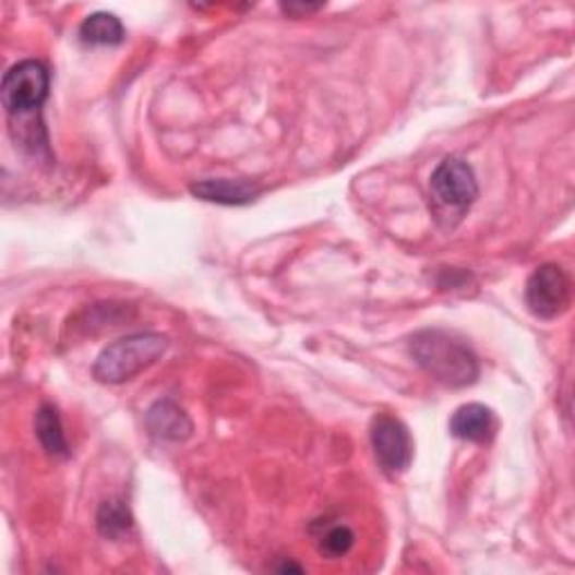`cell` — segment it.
<instances>
[{"mask_svg": "<svg viewBox=\"0 0 575 575\" xmlns=\"http://www.w3.org/2000/svg\"><path fill=\"white\" fill-rule=\"evenodd\" d=\"M407 347L414 362L445 387H470L479 378L477 354L454 333L443 328L418 331L409 337Z\"/></svg>", "mask_w": 575, "mask_h": 575, "instance_id": "1", "label": "cell"}, {"mask_svg": "<svg viewBox=\"0 0 575 575\" xmlns=\"http://www.w3.org/2000/svg\"><path fill=\"white\" fill-rule=\"evenodd\" d=\"M169 347V339L160 333H135L108 344L99 354L93 375L104 385H122L137 373L158 362Z\"/></svg>", "mask_w": 575, "mask_h": 575, "instance_id": "2", "label": "cell"}, {"mask_svg": "<svg viewBox=\"0 0 575 575\" xmlns=\"http://www.w3.org/2000/svg\"><path fill=\"white\" fill-rule=\"evenodd\" d=\"M50 95V72L41 61H21L12 65L0 84V99L12 120L38 115Z\"/></svg>", "mask_w": 575, "mask_h": 575, "instance_id": "3", "label": "cell"}, {"mask_svg": "<svg viewBox=\"0 0 575 575\" xmlns=\"http://www.w3.org/2000/svg\"><path fill=\"white\" fill-rule=\"evenodd\" d=\"M526 306L540 320H555L571 306V279L558 263H544L526 281Z\"/></svg>", "mask_w": 575, "mask_h": 575, "instance_id": "4", "label": "cell"}, {"mask_svg": "<svg viewBox=\"0 0 575 575\" xmlns=\"http://www.w3.org/2000/svg\"><path fill=\"white\" fill-rule=\"evenodd\" d=\"M432 196L443 209L456 212V216L466 214L479 196V182L475 169L456 156L445 158L430 178Z\"/></svg>", "mask_w": 575, "mask_h": 575, "instance_id": "5", "label": "cell"}, {"mask_svg": "<svg viewBox=\"0 0 575 575\" xmlns=\"http://www.w3.org/2000/svg\"><path fill=\"white\" fill-rule=\"evenodd\" d=\"M371 447L380 468L390 477H398L411 466V434L403 420L392 414H378L371 420Z\"/></svg>", "mask_w": 575, "mask_h": 575, "instance_id": "6", "label": "cell"}, {"mask_svg": "<svg viewBox=\"0 0 575 575\" xmlns=\"http://www.w3.org/2000/svg\"><path fill=\"white\" fill-rule=\"evenodd\" d=\"M450 432L458 441L490 443L496 434V416L481 403H468L452 414Z\"/></svg>", "mask_w": 575, "mask_h": 575, "instance_id": "7", "label": "cell"}, {"mask_svg": "<svg viewBox=\"0 0 575 575\" xmlns=\"http://www.w3.org/2000/svg\"><path fill=\"white\" fill-rule=\"evenodd\" d=\"M191 194L201 201L216 203V205H250L261 196V187L248 182V180H201L189 187Z\"/></svg>", "mask_w": 575, "mask_h": 575, "instance_id": "8", "label": "cell"}, {"mask_svg": "<svg viewBox=\"0 0 575 575\" xmlns=\"http://www.w3.org/2000/svg\"><path fill=\"white\" fill-rule=\"evenodd\" d=\"M148 432L160 441H184L194 432L189 416L173 400H158L146 414Z\"/></svg>", "mask_w": 575, "mask_h": 575, "instance_id": "9", "label": "cell"}, {"mask_svg": "<svg viewBox=\"0 0 575 575\" xmlns=\"http://www.w3.org/2000/svg\"><path fill=\"white\" fill-rule=\"evenodd\" d=\"M127 29L122 21L108 14V12H95L91 14L82 27H80V38L84 46H120L124 41Z\"/></svg>", "mask_w": 575, "mask_h": 575, "instance_id": "10", "label": "cell"}, {"mask_svg": "<svg viewBox=\"0 0 575 575\" xmlns=\"http://www.w3.org/2000/svg\"><path fill=\"white\" fill-rule=\"evenodd\" d=\"M34 428H36L38 443L44 445V450L50 456H55V458L70 456V447H68V441H65L61 416H59V409L55 405H44L41 409L36 411Z\"/></svg>", "mask_w": 575, "mask_h": 575, "instance_id": "11", "label": "cell"}, {"mask_svg": "<svg viewBox=\"0 0 575 575\" xmlns=\"http://www.w3.org/2000/svg\"><path fill=\"white\" fill-rule=\"evenodd\" d=\"M97 528L108 540H122L133 528V517L122 500H108L97 513Z\"/></svg>", "mask_w": 575, "mask_h": 575, "instance_id": "12", "label": "cell"}, {"mask_svg": "<svg viewBox=\"0 0 575 575\" xmlns=\"http://www.w3.org/2000/svg\"><path fill=\"white\" fill-rule=\"evenodd\" d=\"M356 544V535L347 524H331L322 526V532L318 535V549L322 555L335 560L347 555Z\"/></svg>", "mask_w": 575, "mask_h": 575, "instance_id": "13", "label": "cell"}, {"mask_svg": "<svg viewBox=\"0 0 575 575\" xmlns=\"http://www.w3.org/2000/svg\"><path fill=\"white\" fill-rule=\"evenodd\" d=\"M324 5H281V12L290 14V16H297V14H313V12H320Z\"/></svg>", "mask_w": 575, "mask_h": 575, "instance_id": "14", "label": "cell"}, {"mask_svg": "<svg viewBox=\"0 0 575 575\" xmlns=\"http://www.w3.org/2000/svg\"><path fill=\"white\" fill-rule=\"evenodd\" d=\"M279 571H297V573H301L303 568H301L299 564H295V562H284V564L279 566Z\"/></svg>", "mask_w": 575, "mask_h": 575, "instance_id": "15", "label": "cell"}]
</instances>
